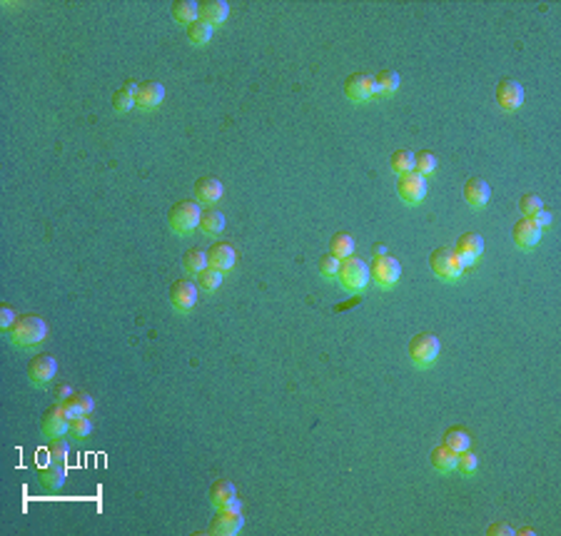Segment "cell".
Here are the masks:
<instances>
[{"mask_svg": "<svg viewBox=\"0 0 561 536\" xmlns=\"http://www.w3.org/2000/svg\"><path fill=\"white\" fill-rule=\"evenodd\" d=\"M38 479L43 481V487L60 489L65 484V467H62L60 461H53V464H48V467H43L38 472Z\"/></svg>", "mask_w": 561, "mask_h": 536, "instance_id": "26", "label": "cell"}, {"mask_svg": "<svg viewBox=\"0 0 561 536\" xmlns=\"http://www.w3.org/2000/svg\"><path fill=\"white\" fill-rule=\"evenodd\" d=\"M489 197H492V187H489V182L481 178H469L464 185V199L466 205L474 207V210H481V207L489 202Z\"/></svg>", "mask_w": 561, "mask_h": 536, "instance_id": "17", "label": "cell"}, {"mask_svg": "<svg viewBox=\"0 0 561 536\" xmlns=\"http://www.w3.org/2000/svg\"><path fill=\"white\" fill-rule=\"evenodd\" d=\"M172 18L180 25H192L200 18V5L192 0H178V3H172Z\"/></svg>", "mask_w": 561, "mask_h": 536, "instance_id": "24", "label": "cell"}, {"mask_svg": "<svg viewBox=\"0 0 561 536\" xmlns=\"http://www.w3.org/2000/svg\"><path fill=\"white\" fill-rule=\"evenodd\" d=\"M163 100H165V88L160 83H155V80L143 83L135 93V108H140V110H155Z\"/></svg>", "mask_w": 561, "mask_h": 536, "instance_id": "16", "label": "cell"}, {"mask_svg": "<svg viewBox=\"0 0 561 536\" xmlns=\"http://www.w3.org/2000/svg\"><path fill=\"white\" fill-rule=\"evenodd\" d=\"M242 526H245L242 511H217L215 522L210 524V531L217 536H235V534H240Z\"/></svg>", "mask_w": 561, "mask_h": 536, "instance_id": "13", "label": "cell"}, {"mask_svg": "<svg viewBox=\"0 0 561 536\" xmlns=\"http://www.w3.org/2000/svg\"><path fill=\"white\" fill-rule=\"evenodd\" d=\"M497 103H499L501 110L507 112L519 110L521 103H524V88L516 80H512V77H504L497 85Z\"/></svg>", "mask_w": 561, "mask_h": 536, "instance_id": "9", "label": "cell"}, {"mask_svg": "<svg viewBox=\"0 0 561 536\" xmlns=\"http://www.w3.org/2000/svg\"><path fill=\"white\" fill-rule=\"evenodd\" d=\"M344 95L352 100V103H367L377 95V85L374 77L370 73H352V75L344 80Z\"/></svg>", "mask_w": 561, "mask_h": 536, "instance_id": "7", "label": "cell"}, {"mask_svg": "<svg viewBox=\"0 0 561 536\" xmlns=\"http://www.w3.org/2000/svg\"><path fill=\"white\" fill-rule=\"evenodd\" d=\"M529 220L534 222L536 227H541V230H544V227H549V222H551V215H549V210H544V207H541L539 212H536L534 217H529Z\"/></svg>", "mask_w": 561, "mask_h": 536, "instance_id": "42", "label": "cell"}, {"mask_svg": "<svg viewBox=\"0 0 561 536\" xmlns=\"http://www.w3.org/2000/svg\"><path fill=\"white\" fill-rule=\"evenodd\" d=\"M374 85H377V95L390 97L399 90V75L394 70H382V73L374 77Z\"/></svg>", "mask_w": 561, "mask_h": 536, "instance_id": "28", "label": "cell"}, {"mask_svg": "<svg viewBox=\"0 0 561 536\" xmlns=\"http://www.w3.org/2000/svg\"><path fill=\"white\" fill-rule=\"evenodd\" d=\"M227 15H230V5H227L225 0H205L202 5H200V21L210 23V25H222V23L227 21Z\"/></svg>", "mask_w": 561, "mask_h": 536, "instance_id": "21", "label": "cell"}, {"mask_svg": "<svg viewBox=\"0 0 561 536\" xmlns=\"http://www.w3.org/2000/svg\"><path fill=\"white\" fill-rule=\"evenodd\" d=\"M8 339L18 350H33V347L48 339V322L43 317L25 315L13 324V330L8 332Z\"/></svg>", "mask_w": 561, "mask_h": 536, "instance_id": "1", "label": "cell"}, {"mask_svg": "<svg viewBox=\"0 0 561 536\" xmlns=\"http://www.w3.org/2000/svg\"><path fill=\"white\" fill-rule=\"evenodd\" d=\"M73 392H75V389H73V387H70V385H62V387H58V392H55V399H58V404H60V402H65V399H70V397H73Z\"/></svg>", "mask_w": 561, "mask_h": 536, "instance_id": "44", "label": "cell"}, {"mask_svg": "<svg viewBox=\"0 0 561 536\" xmlns=\"http://www.w3.org/2000/svg\"><path fill=\"white\" fill-rule=\"evenodd\" d=\"M213 25L205 21H195L192 25H187V40L192 42V45H205V42H210V38H213Z\"/></svg>", "mask_w": 561, "mask_h": 536, "instance_id": "31", "label": "cell"}, {"mask_svg": "<svg viewBox=\"0 0 561 536\" xmlns=\"http://www.w3.org/2000/svg\"><path fill=\"white\" fill-rule=\"evenodd\" d=\"M429 267H431V272H434V277L444 280V282H454V280H459V277L464 275L466 265L462 262V257H459L454 249L439 247L431 252Z\"/></svg>", "mask_w": 561, "mask_h": 536, "instance_id": "3", "label": "cell"}, {"mask_svg": "<svg viewBox=\"0 0 561 536\" xmlns=\"http://www.w3.org/2000/svg\"><path fill=\"white\" fill-rule=\"evenodd\" d=\"M339 284H342L347 292H362L370 282V267L364 265L359 257H347L339 265V275H337Z\"/></svg>", "mask_w": 561, "mask_h": 536, "instance_id": "4", "label": "cell"}, {"mask_svg": "<svg viewBox=\"0 0 561 536\" xmlns=\"http://www.w3.org/2000/svg\"><path fill=\"white\" fill-rule=\"evenodd\" d=\"M486 534H489V536H499V534L512 536V534H514V529L509 526V524H492V526L486 529Z\"/></svg>", "mask_w": 561, "mask_h": 536, "instance_id": "43", "label": "cell"}, {"mask_svg": "<svg viewBox=\"0 0 561 536\" xmlns=\"http://www.w3.org/2000/svg\"><path fill=\"white\" fill-rule=\"evenodd\" d=\"M222 193H225V187L217 178L205 175V178H200L195 182V202L198 205H215V202L222 199Z\"/></svg>", "mask_w": 561, "mask_h": 536, "instance_id": "14", "label": "cell"}, {"mask_svg": "<svg viewBox=\"0 0 561 536\" xmlns=\"http://www.w3.org/2000/svg\"><path fill=\"white\" fill-rule=\"evenodd\" d=\"M457 456L459 454L454 449H449L446 444H439L434 452H431V467L442 472V474H449V472H457Z\"/></svg>", "mask_w": 561, "mask_h": 536, "instance_id": "22", "label": "cell"}, {"mask_svg": "<svg viewBox=\"0 0 561 536\" xmlns=\"http://www.w3.org/2000/svg\"><path fill=\"white\" fill-rule=\"evenodd\" d=\"M235 257H237V254H235L232 245H227V242H217V245H213L210 252H207V267H213V269H217V272L225 275L227 269H232Z\"/></svg>", "mask_w": 561, "mask_h": 536, "instance_id": "18", "label": "cell"}, {"mask_svg": "<svg viewBox=\"0 0 561 536\" xmlns=\"http://www.w3.org/2000/svg\"><path fill=\"white\" fill-rule=\"evenodd\" d=\"M170 302L178 312H190L198 302V284L192 280H178L170 289Z\"/></svg>", "mask_w": 561, "mask_h": 536, "instance_id": "10", "label": "cell"}, {"mask_svg": "<svg viewBox=\"0 0 561 536\" xmlns=\"http://www.w3.org/2000/svg\"><path fill=\"white\" fill-rule=\"evenodd\" d=\"M414 172L417 175H422V178H429V175H434L437 172V155L434 152H419V155H414Z\"/></svg>", "mask_w": 561, "mask_h": 536, "instance_id": "33", "label": "cell"}, {"mask_svg": "<svg viewBox=\"0 0 561 536\" xmlns=\"http://www.w3.org/2000/svg\"><path fill=\"white\" fill-rule=\"evenodd\" d=\"M477 469H479V459H477V454L474 452H459L457 456V472H462L464 476H472L477 474Z\"/></svg>", "mask_w": 561, "mask_h": 536, "instance_id": "35", "label": "cell"}, {"mask_svg": "<svg viewBox=\"0 0 561 536\" xmlns=\"http://www.w3.org/2000/svg\"><path fill=\"white\" fill-rule=\"evenodd\" d=\"M235 496H237V491H235V484L227 479H219L213 484V489H210V504H213L215 509H222L227 502H232Z\"/></svg>", "mask_w": 561, "mask_h": 536, "instance_id": "23", "label": "cell"}, {"mask_svg": "<svg viewBox=\"0 0 561 536\" xmlns=\"http://www.w3.org/2000/svg\"><path fill=\"white\" fill-rule=\"evenodd\" d=\"M439 357V339L429 332L414 334V339L409 342V359L411 365L419 369H427L429 365H434V359Z\"/></svg>", "mask_w": 561, "mask_h": 536, "instance_id": "5", "label": "cell"}, {"mask_svg": "<svg viewBox=\"0 0 561 536\" xmlns=\"http://www.w3.org/2000/svg\"><path fill=\"white\" fill-rule=\"evenodd\" d=\"M222 284V272H217V269L207 267L200 272V287L205 289V292H215V289Z\"/></svg>", "mask_w": 561, "mask_h": 536, "instance_id": "39", "label": "cell"}, {"mask_svg": "<svg viewBox=\"0 0 561 536\" xmlns=\"http://www.w3.org/2000/svg\"><path fill=\"white\" fill-rule=\"evenodd\" d=\"M402 275V267L399 262L390 254H382V257H374V265L370 267V280L377 284V287H394Z\"/></svg>", "mask_w": 561, "mask_h": 536, "instance_id": "6", "label": "cell"}, {"mask_svg": "<svg viewBox=\"0 0 561 536\" xmlns=\"http://www.w3.org/2000/svg\"><path fill=\"white\" fill-rule=\"evenodd\" d=\"M539 237H541V227H536L529 217H521V220L514 225V242H516V247L532 249L536 242H539Z\"/></svg>", "mask_w": 561, "mask_h": 536, "instance_id": "19", "label": "cell"}, {"mask_svg": "<svg viewBox=\"0 0 561 536\" xmlns=\"http://www.w3.org/2000/svg\"><path fill=\"white\" fill-rule=\"evenodd\" d=\"M444 444L459 454V452H466V449H469L472 439H469V434H466L464 426H452V429H446V434H444Z\"/></svg>", "mask_w": 561, "mask_h": 536, "instance_id": "30", "label": "cell"}, {"mask_svg": "<svg viewBox=\"0 0 561 536\" xmlns=\"http://www.w3.org/2000/svg\"><path fill=\"white\" fill-rule=\"evenodd\" d=\"M454 252L462 257V262H464V265H472V262H477L481 257V252H484V240H481V234L464 232L457 240V247H454Z\"/></svg>", "mask_w": 561, "mask_h": 536, "instance_id": "15", "label": "cell"}, {"mask_svg": "<svg viewBox=\"0 0 561 536\" xmlns=\"http://www.w3.org/2000/svg\"><path fill=\"white\" fill-rule=\"evenodd\" d=\"M339 265H342V260H337L335 254H322L320 257V275L324 277V280H337V275H339Z\"/></svg>", "mask_w": 561, "mask_h": 536, "instance_id": "36", "label": "cell"}, {"mask_svg": "<svg viewBox=\"0 0 561 536\" xmlns=\"http://www.w3.org/2000/svg\"><path fill=\"white\" fill-rule=\"evenodd\" d=\"M390 167H392V172H397L399 178L414 172V152H411V150H397L394 155H392Z\"/></svg>", "mask_w": 561, "mask_h": 536, "instance_id": "32", "label": "cell"}, {"mask_svg": "<svg viewBox=\"0 0 561 536\" xmlns=\"http://www.w3.org/2000/svg\"><path fill=\"white\" fill-rule=\"evenodd\" d=\"M140 85L137 83H125L120 90H115V95H112V108H115L117 112H128L135 108V93Z\"/></svg>", "mask_w": 561, "mask_h": 536, "instance_id": "25", "label": "cell"}, {"mask_svg": "<svg viewBox=\"0 0 561 536\" xmlns=\"http://www.w3.org/2000/svg\"><path fill=\"white\" fill-rule=\"evenodd\" d=\"M352 252H355L352 234L337 232L335 237H332V242H329V254H335L337 260H347V257H352Z\"/></svg>", "mask_w": 561, "mask_h": 536, "instance_id": "27", "label": "cell"}, {"mask_svg": "<svg viewBox=\"0 0 561 536\" xmlns=\"http://www.w3.org/2000/svg\"><path fill=\"white\" fill-rule=\"evenodd\" d=\"M50 456H53V461H65V456H68V444H65V439L62 437H58V439L50 444Z\"/></svg>", "mask_w": 561, "mask_h": 536, "instance_id": "41", "label": "cell"}, {"mask_svg": "<svg viewBox=\"0 0 561 536\" xmlns=\"http://www.w3.org/2000/svg\"><path fill=\"white\" fill-rule=\"evenodd\" d=\"M55 369H58V362H55L50 354H38V357L27 365V379H30L35 387H45L50 385V379L55 377Z\"/></svg>", "mask_w": 561, "mask_h": 536, "instance_id": "12", "label": "cell"}, {"mask_svg": "<svg viewBox=\"0 0 561 536\" xmlns=\"http://www.w3.org/2000/svg\"><path fill=\"white\" fill-rule=\"evenodd\" d=\"M372 252H374V257H382V254H387V247H384V245H374Z\"/></svg>", "mask_w": 561, "mask_h": 536, "instance_id": "45", "label": "cell"}, {"mask_svg": "<svg viewBox=\"0 0 561 536\" xmlns=\"http://www.w3.org/2000/svg\"><path fill=\"white\" fill-rule=\"evenodd\" d=\"M397 195L407 205H419L427 197V180L422 175H417V172L402 175L397 182Z\"/></svg>", "mask_w": 561, "mask_h": 536, "instance_id": "8", "label": "cell"}, {"mask_svg": "<svg viewBox=\"0 0 561 536\" xmlns=\"http://www.w3.org/2000/svg\"><path fill=\"white\" fill-rule=\"evenodd\" d=\"M90 434H93V422H90L88 417H75V419H70V437H73L75 441L88 439Z\"/></svg>", "mask_w": 561, "mask_h": 536, "instance_id": "37", "label": "cell"}, {"mask_svg": "<svg viewBox=\"0 0 561 536\" xmlns=\"http://www.w3.org/2000/svg\"><path fill=\"white\" fill-rule=\"evenodd\" d=\"M541 197L539 195H534V193H527V195H521V199H519V210H521V215L524 217H534L536 212L541 210Z\"/></svg>", "mask_w": 561, "mask_h": 536, "instance_id": "38", "label": "cell"}, {"mask_svg": "<svg viewBox=\"0 0 561 536\" xmlns=\"http://www.w3.org/2000/svg\"><path fill=\"white\" fill-rule=\"evenodd\" d=\"M15 322H18V319H15L13 307H10V304H0V330L8 334V332L13 330Z\"/></svg>", "mask_w": 561, "mask_h": 536, "instance_id": "40", "label": "cell"}, {"mask_svg": "<svg viewBox=\"0 0 561 536\" xmlns=\"http://www.w3.org/2000/svg\"><path fill=\"white\" fill-rule=\"evenodd\" d=\"M200 217H202V210L195 199H182V202H175L170 210V230L175 234H190L200 227Z\"/></svg>", "mask_w": 561, "mask_h": 536, "instance_id": "2", "label": "cell"}, {"mask_svg": "<svg viewBox=\"0 0 561 536\" xmlns=\"http://www.w3.org/2000/svg\"><path fill=\"white\" fill-rule=\"evenodd\" d=\"M182 267H185L190 275H200L202 269H207V252H202V249H190V252L182 257Z\"/></svg>", "mask_w": 561, "mask_h": 536, "instance_id": "34", "label": "cell"}, {"mask_svg": "<svg viewBox=\"0 0 561 536\" xmlns=\"http://www.w3.org/2000/svg\"><path fill=\"white\" fill-rule=\"evenodd\" d=\"M200 230L205 234H210V237L222 232V230H225V217H222V212H217V210H205L202 217H200Z\"/></svg>", "mask_w": 561, "mask_h": 536, "instance_id": "29", "label": "cell"}, {"mask_svg": "<svg viewBox=\"0 0 561 536\" xmlns=\"http://www.w3.org/2000/svg\"><path fill=\"white\" fill-rule=\"evenodd\" d=\"M62 412L68 414L70 419H75V417H88L90 412H93V406H95V402H93V397H90L88 392H73V397L65 399V402H60Z\"/></svg>", "mask_w": 561, "mask_h": 536, "instance_id": "20", "label": "cell"}, {"mask_svg": "<svg viewBox=\"0 0 561 536\" xmlns=\"http://www.w3.org/2000/svg\"><path fill=\"white\" fill-rule=\"evenodd\" d=\"M40 432L43 437H48V439H58V437H62L65 432H70V417L62 412L60 404L45 412V417H43L40 422Z\"/></svg>", "mask_w": 561, "mask_h": 536, "instance_id": "11", "label": "cell"}]
</instances>
